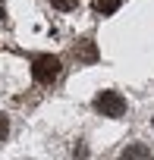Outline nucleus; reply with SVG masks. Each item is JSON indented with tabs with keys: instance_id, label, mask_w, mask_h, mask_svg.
<instances>
[{
	"instance_id": "nucleus-1",
	"label": "nucleus",
	"mask_w": 154,
	"mask_h": 160,
	"mask_svg": "<svg viewBox=\"0 0 154 160\" xmlns=\"http://www.w3.org/2000/svg\"><path fill=\"white\" fill-rule=\"evenodd\" d=\"M95 110L104 113V116H110V119H120L126 113V98L120 91H101L95 98Z\"/></svg>"
},
{
	"instance_id": "nucleus-2",
	"label": "nucleus",
	"mask_w": 154,
	"mask_h": 160,
	"mask_svg": "<svg viewBox=\"0 0 154 160\" xmlns=\"http://www.w3.org/2000/svg\"><path fill=\"white\" fill-rule=\"evenodd\" d=\"M32 75L38 78V82H54V78L60 75V60L54 53H38L32 60Z\"/></svg>"
},
{
	"instance_id": "nucleus-3",
	"label": "nucleus",
	"mask_w": 154,
	"mask_h": 160,
	"mask_svg": "<svg viewBox=\"0 0 154 160\" xmlns=\"http://www.w3.org/2000/svg\"><path fill=\"white\" fill-rule=\"evenodd\" d=\"M72 57L79 60V63H95V60H98V47H95V41H88V38L79 41V47L72 50Z\"/></svg>"
},
{
	"instance_id": "nucleus-4",
	"label": "nucleus",
	"mask_w": 154,
	"mask_h": 160,
	"mask_svg": "<svg viewBox=\"0 0 154 160\" xmlns=\"http://www.w3.org/2000/svg\"><path fill=\"white\" fill-rule=\"evenodd\" d=\"M120 160H154V154L148 144H129V148H123Z\"/></svg>"
},
{
	"instance_id": "nucleus-5",
	"label": "nucleus",
	"mask_w": 154,
	"mask_h": 160,
	"mask_svg": "<svg viewBox=\"0 0 154 160\" xmlns=\"http://www.w3.org/2000/svg\"><path fill=\"white\" fill-rule=\"evenodd\" d=\"M95 3H98V10H101V13H113V10L123 3V0H95Z\"/></svg>"
},
{
	"instance_id": "nucleus-6",
	"label": "nucleus",
	"mask_w": 154,
	"mask_h": 160,
	"mask_svg": "<svg viewBox=\"0 0 154 160\" xmlns=\"http://www.w3.org/2000/svg\"><path fill=\"white\" fill-rule=\"evenodd\" d=\"M7 135H10V119L0 113V141H7Z\"/></svg>"
},
{
	"instance_id": "nucleus-7",
	"label": "nucleus",
	"mask_w": 154,
	"mask_h": 160,
	"mask_svg": "<svg viewBox=\"0 0 154 160\" xmlns=\"http://www.w3.org/2000/svg\"><path fill=\"white\" fill-rule=\"evenodd\" d=\"M50 3H54L57 10H72L75 3H79V0H50Z\"/></svg>"
},
{
	"instance_id": "nucleus-8",
	"label": "nucleus",
	"mask_w": 154,
	"mask_h": 160,
	"mask_svg": "<svg viewBox=\"0 0 154 160\" xmlns=\"http://www.w3.org/2000/svg\"><path fill=\"white\" fill-rule=\"evenodd\" d=\"M72 154L79 157V160H85V157H88V148H85V144H75V151H72Z\"/></svg>"
},
{
	"instance_id": "nucleus-9",
	"label": "nucleus",
	"mask_w": 154,
	"mask_h": 160,
	"mask_svg": "<svg viewBox=\"0 0 154 160\" xmlns=\"http://www.w3.org/2000/svg\"><path fill=\"white\" fill-rule=\"evenodd\" d=\"M151 126H154V119H151Z\"/></svg>"
}]
</instances>
